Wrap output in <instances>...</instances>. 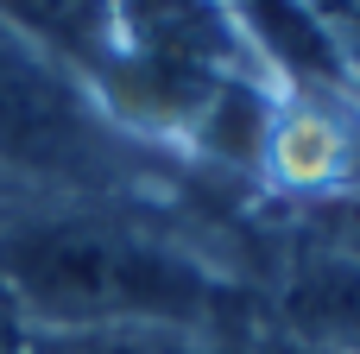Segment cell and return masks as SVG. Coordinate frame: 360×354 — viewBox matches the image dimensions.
Masks as SVG:
<instances>
[{
    "label": "cell",
    "instance_id": "obj_2",
    "mask_svg": "<svg viewBox=\"0 0 360 354\" xmlns=\"http://www.w3.org/2000/svg\"><path fill=\"white\" fill-rule=\"evenodd\" d=\"M120 89L139 114L202 120L228 89L253 82V51L228 0H114Z\"/></svg>",
    "mask_w": 360,
    "mask_h": 354
},
{
    "label": "cell",
    "instance_id": "obj_11",
    "mask_svg": "<svg viewBox=\"0 0 360 354\" xmlns=\"http://www.w3.org/2000/svg\"><path fill=\"white\" fill-rule=\"evenodd\" d=\"M304 6L316 13V25H323V32L335 25V32L348 38V51L360 57V0H304Z\"/></svg>",
    "mask_w": 360,
    "mask_h": 354
},
{
    "label": "cell",
    "instance_id": "obj_4",
    "mask_svg": "<svg viewBox=\"0 0 360 354\" xmlns=\"http://www.w3.org/2000/svg\"><path fill=\"white\" fill-rule=\"evenodd\" d=\"M272 323L316 354H360V260L342 247H297L272 272Z\"/></svg>",
    "mask_w": 360,
    "mask_h": 354
},
{
    "label": "cell",
    "instance_id": "obj_10",
    "mask_svg": "<svg viewBox=\"0 0 360 354\" xmlns=\"http://www.w3.org/2000/svg\"><path fill=\"white\" fill-rule=\"evenodd\" d=\"M323 247H342L360 260V196H342L323 209Z\"/></svg>",
    "mask_w": 360,
    "mask_h": 354
},
{
    "label": "cell",
    "instance_id": "obj_5",
    "mask_svg": "<svg viewBox=\"0 0 360 354\" xmlns=\"http://www.w3.org/2000/svg\"><path fill=\"white\" fill-rule=\"evenodd\" d=\"M253 165H266L278 184L329 190V203L360 196V114L323 108V101H304V108H285V114L272 108Z\"/></svg>",
    "mask_w": 360,
    "mask_h": 354
},
{
    "label": "cell",
    "instance_id": "obj_8",
    "mask_svg": "<svg viewBox=\"0 0 360 354\" xmlns=\"http://www.w3.org/2000/svg\"><path fill=\"white\" fill-rule=\"evenodd\" d=\"M32 354H202V342L190 329L114 323V329H44Z\"/></svg>",
    "mask_w": 360,
    "mask_h": 354
},
{
    "label": "cell",
    "instance_id": "obj_6",
    "mask_svg": "<svg viewBox=\"0 0 360 354\" xmlns=\"http://www.w3.org/2000/svg\"><path fill=\"white\" fill-rule=\"evenodd\" d=\"M0 19L57 51L63 63L108 70L114 57V0H0Z\"/></svg>",
    "mask_w": 360,
    "mask_h": 354
},
{
    "label": "cell",
    "instance_id": "obj_3",
    "mask_svg": "<svg viewBox=\"0 0 360 354\" xmlns=\"http://www.w3.org/2000/svg\"><path fill=\"white\" fill-rule=\"evenodd\" d=\"M0 158L38 177H101L114 165L108 114L76 70L0 19Z\"/></svg>",
    "mask_w": 360,
    "mask_h": 354
},
{
    "label": "cell",
    "instance_id": "obj_13",
    "mask_svg": "<svg viewBox=\"0 0 360 354\" xmlns=\"http://www.w3.org/2000/svg\"><path fill=\"white\" fill-rule=\"evenodd\" d=\"M0 196H6V184H0Z\"/></svg>",
    "mask_w": 360,
    "mask_h": 354
},
{
    "label": "cell",
    "instance_id": "obj_1",
    "mask_svg": "<svg viewBox=\"0 0 360 354\" xmlns=\"http://www.w3.org/2000/svg\"><path fill=\"white\" fill-rule=\"evenodd\" d=\"M0 298L25 323L51 329H114V323L196 329L228 304L221 279L196 253H184L171 234L133 215H101V209L6 222Z\"/></svg>",
    "mask_w": 360,
    "mask_h": 354
},
{
    "label": "cell",
    "instance_id": "obj_9",
    "mask_svg": "<svg viewBox=\"0 0 360 354\" xmlns=\"http://www.w3.org/2000/svg\"><path fill=\"white\" fill-rule=\"evenodd\" d=\"M202 354H316L304 348V342H291L272 317H259V323H240V329H221V342H209Z\"/></svg>",
    "mask_w": 360,
    "mask_h": 354
},
{
    "label": "cell",
    "instance_id": "obj_7",
    "mask_svg": "<svg viewBox=\"0 0 360 354\" xmlns=\"http://www.w3.org/2000/svg\"><path fill=\"white\" fill-rule=\"evenodd\" d=\"M240 19H253L297 76H342V51L304 0H240Z\"/></svg>",
    "mask_w": 360,
    "mask_h": 354
},
{
    "label": "cell",
    "instance_id": "obj_12",
    "mask_svg": "<svg viewBox=\"0 0 360 354\" xmlns=\"http://www.w3.org/2000/svg\"><path fill=\"white\" fill-rule=\"evenodd\" d=\"M32 342H38V329L0 298V354H32Z\"/></svg>",
    "mask_w": 360,
    "mask_h": 354
}]
</instances>
